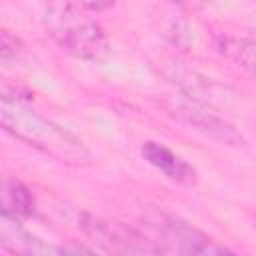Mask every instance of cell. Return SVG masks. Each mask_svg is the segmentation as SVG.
<instances>
[{
    "instance_id": "1",
    "label": "cell",
    "mask_w": 256,
    "mask_h": 256,
    "mask_svg": "<svg viewBox=\"0 0 256 256\" xmlns=\"http://www.w3.org/2000/svg\"><path fill=\"white\" fill-rule=\"evenodd\" d=\"M0 122L8 134L62 164L86 166L92 160L90 150L78 136L36 112L30 106V98L22 96L18 90L10 92L4 88L0 102Z\"/></svg>"
},
{
    "instance_id": "2",
    "label": "cell",
    "mask_w": 256,
    "mask_h": 256,
    "mask_svg": "<svg viewBox=\"0 0 256 256\" xmlns=\"http://www.w3.org/2000/svg\"><path fill=\"white\" fill-rule=\"evenodd\" d=\"M44 22L54 42L74 58L98 62L110 52V42L102 26L84 16V8L74 0L50 2Z\"/></svg>"
},
{
    "instance_id": "3",
    "label": "cell",
    "mask_w": 256,
    "mask_h": 256,
    "mask_svg": "<svg viewBox=\"0 0 256 256\" xmlns=\"http://www.w3.org/2000/svg\"><path fill=\"white\" fill-rule=\"evenodd\" d=\"M140 228L154 240L160 252H178V254H226L232 252L228 246L216 242L190 222L174 216L162 208H148L140 218Z\"/></svg>"
},
{
    "instance_id": "4",
    "label": "cell",
    "mask_w": 256,
    "mask_h": 256,
    "mask_svg": "<svg viewBox=\"0 0 256 256\" xmlns=\"http://www.w3.org/2000/svg\"><path fill=\"white\" fill-rule=\"evenodd\" d=\"M78 230L100 250L120 254H162L154 240L136 226H128L118 220L94 216L90 212L76 214Z\"/></svg>"
},
{
    "instance_id": "5",
    "label": "cell",
    "mask_w": 256,
    "mask_h": 256,
    "mask_svg": "<svg viewBox=\"0 0 256 256\" xmlns=\"http://www.w3.org/2000/svg\"><path fill=\"white\" fill-rule=\"evenodd\" d=\"M172 114L180 118L184 124L194 128L196 132L204 134L206 138L224 144V146H244L242 134L224 118H220L216 112L208 108V104L196 102L192 98H178L170 106Z\"/></svg>"
},
{
    "instance_id": "6",
    "label": "cell",
    "mask_w": 256,
    "mask_h": 256,
    "mask_svg": "<svg viewBox=\"0 0 256 256\" xmlns=\"http://www.w3.org/2000/svg\"><path fill=\"white\" fill-rule=\"evenodd\" d=\"M0 244L8 252H18V254H60L68 252V248L52 246L44 242L42 238L34 236L30 230H26L20 224V218L2 212L0 218Z\"/></svg>"
},
{
    "instance_id": "7",
    "label": "cell",
    "mask_w": 256,
    "mask_h": 256,
    "mask_svg": "<svg viewBox=\"0 0 256 256\" xmlns=\"http://www.w3.org/2000/svg\"><path fill=\"white\" fill-rule=\"evenodd\" d=\"M140 152H142V156L148 164H152L156 170H160L172 182L182 184V186H194L198 182L196 168L192 164H188L182 156H178L176 152L166 148L164 144L148 140V142L142 144Z\"/></svg>"
},
{
    "instance_id": "8",
    "label": "cell",
    "mask_w": 256,
    "mask_h": 256,
    "mask_svg": "<svg viewBox=\"0 0 256 256\" xmlns=\"http://www.w3.org/2000/svg\"><path fill=\"white\" fill-rule=\"evenodd\" d=\"M36 198L24 182L16 178H6L2 182V212L16 218H30L36 214Z\"/></svg>"
},
{
    "instance_id": "9",
    "label": "cell",
    "mask_w": 256,
    "mask_h": 256,
    "mask_svg": "<svg viewBox=\"0 0 256 256\" xmlns=\"http://www.w3.org/2000/svg\"><path fill=\"white\" fill-rule=\"evenodd\" d=\"M216 48L222 56L236 62L244 70L256 74V42L244 36L220 34L216 38Z\"/></svg>"
},
{
    "instance_id": "10",
    "label": "cell",
    "mask_w": 256,
    "mask_h": 256,
    "mask_svg": "<svg viewBox=\"0 0 256 256\" xmlns=\"http://www.w3.org/2000/svg\"><path fill=\"white\" fill-rule=\"evenodd\" d=\"M22 52V44L16 36H12L8 30L2 32V48H0V54H2V62L8 66L12 62V58H16L18 54Z\"/></svg>"
},
{
    "instance_id": "11",
    "label": "cell",
    "mask_w": 256,
    "mask_h": 256,
    "mask_svg": "<svg viewBox=\"0 0 256 256\" xmlns=\"http://www.w3.org/2000/svg\"><path fill=\"white\" fill-rule=\"evenodd\" d=\"M78 6H82L84 10H90V12H98V10H104L108 6L114 4V0H74Z\"/></svg>"
},
{
    "instance_id": "12",
    "label": "cell",
    "mask_w": 256,
    "mask_h": 256,
    "mask_svg": "<svg viewBox=\"0 0 256 256\" xmlns=\"http://www.w3.org/2000/svg\"><path fill=\"white\" fill-rule=\"evenodd\" d=\"M170 2H174V4H178V6H184V8H202V6H206L210 0H170Z\"/></svg>"
}]
</instances>
